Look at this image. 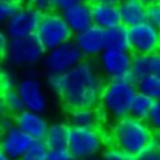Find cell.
I'll list each match as a JSON object with an SVG mask.
<instances>
[{"mask_svg": "<svg viewBox=\"0 0 160 160\" xmlns=\"http://www.w3.org/2000/svg\"><path fill=\"white\" fill-rule=\"evenodd\" d=\"M103 85L98 66L92 59L84 58L72 70L61 75L57 96L67 110L96 108L99 106Z\"/></svg>", "mask_w": 160, "mask_h": 160, "instance_id": "obj_1", "label": "cell"}, {"mask_svg": "<svg viewBox=\"0 0 160 160\" xmlns=\"http://www.w3.org/2000/svg\"><path fill=\"white\" fill-rule=\"evenodd\" d=\"M152 128L146 120H139L131 115L114 122L110 129L111 145L133 156H137L152 143Z\"/></svg>", "mask_w": 160, "mask_h": 160, "instance_id": "obj_2", "label": "cell"}, {"mask_svg": "<svg viewBox=\"0 0 160 160\" xmlns=\"http://www.w3.org/2000/svg\"><path fill=\"white\" fill-rule=\"evenodd\" d=\"M137 93L138 89L133 76L107 80L103 85L98 107L102 110L106 119L116 122L131 115V106Z\"/></svg>", "mask_w": 160, "mask_h": 160, "instance_id": "obj_3", "label": "cell"}, {"mask_svg": "<svg viewBox=\"0 0 160 160\" xmlns=\"http://www.w3.org/2000/svg\"><path fill=\"white\" fill-rule=\"evenodd\" d=\"M45 52L47 51L35 35L11 39L3 59L5 65L12 68H28L36 66L38 63H42Z\"/></svg>", "mask_w": 160, "mask_h": 160, "instance_id": "obj_4", "label": "cell"}, {"mask_svg": "<svg viewBox=\"0 0 160 160\" xmlns=\"http://www.w3.org/2000/svg\"><path fill=\"white\" fill-rule=\"evenodd\" d=\"M35 36L39 39L45 51H49L72 40L74 34L68 27L62 12L54 9L43 14Z\"/></svg>", "mask_w": 160, "mask_h": 160, "instance_id": "obj_5", "label": "cell"}, {"mask_svg": "<svg viewBox=\"0 0 160 160\" xmlns=\"http://www.w3.org/2000/svg\"><path fill=\"white\" fill-rule=\"evenodd\" d=\"M67 148L76 160H93L105 148V137L99 128H72Z\"/></svg>", "mask_w": 160, "mask_h": 160, "instance_id": "obj_6", "label": "cell"}, {"mask_svg": "<svg viewBox=\"0 0 160 160\" xmlns=\"http://www.w3.org/2000/svg\"><path fill=\"white\" fill-rule=\"evenodd\" d=\"M83 59L84 57L74 43V40H70L65 44L47 51L42 65L47 74L63 75L79 65Z\"/></svg>", "mask_w": 160, "mask_h": 160, "instance_id": "obj_7", "label": "cell"}, {"mask_svg": "<svg viewBox=\"0 0 160 160\" xmlns=\"http://www.w3.org/2000/svg\"><path fill=\"white\" fill-rule=\"evenodd\" d=\"M129 45L132 54H154L160 51V28L151 21L129 27Z\"/></svg>", "mask_w": 160, "mask_h": 160, "instance_id": "obj_8", "label": "cell"}, {"mask_svg": "<svg viewBox=\"0 0 160 160\" xmlns=\"http://www.w3.org/2000/svg\"><path fill=\"white\" fill-rule=\"evenodd\" d=\"M43 13H40L31 4L21 5L19 11L7 23H4L3 31L9 39H19L32 36L36 34L42 21Z\"/></svg>", "mask_w": 160, "mask_h": 160, "instance_id": "obj_9", "label": "cell"}, {"mask_svg": "<svg viewBox=\"0 0 160 160\" xmlns=\"http://www.w3.org/2000/svg\"><path fill=\"white\" fill-rule=\"evenodd\" d=\"M97 59V66L103 79L106 80H118L132 76L131 67L133 61V54L129 51L106 49Z\"/></svg>", "mask_w": 160, "mask_h": 160, "instance_id": "obj_10", "label": "cell"}, {"mask_svg": "<svg viewBox=\"0 0 160 160\" xmlns=\"http://www.w3.org/2000/svg\"><path fill=\"white\" fill-rule=\"evenodd\" d=\"M17 92L21 96L25 108L44 114L49 106V98L42 80L34 75H26L17 83Z\"/></svg>", "mask_w": 160, "mask_h": 160, "instance_id": "obj_11", "label": "cell"}, {"mask_svg": "<svg viewBox=\"0 0 160 160\" xmlns=\"http://www.w3.org/2000/svg\"><path fill=\"white\" fill-rule=\"evenodd\" d=\"M72 40L85 59L98 58L107 49L106 30L97 25H93L84 31L75 34Z\"/></svg>", "mask_w": 160, "mask_h": 160, "instance_id": "obj_12", "label": "cell"}, {"mask_svg": "<svg viewBox=\"0 0 160 160\" xmlns=\"http://www.w3.org/2000/svg\"><path fill=\"white\" fill-rule=\"evenodd\" d=\"M34 143V139L21 131L16 123L2 129L0 138V152L11 156L13 160H19Z\"/></svg>", "mask_w": 160, "mask_h": 160, "instance_id": "obj_13", "label": "cell"}, {"mask_svg": "<svg viewBox=\"0 0 160 160\" xmlns=\"http://www.w3.org/2000/svg\"><path fill=\"white\" fill-rule=\"evenodd\" d=\"M16 125L28 134L34 141H44L47 136L49 124L48 120L42 112L31 111V110H23L22 112L14 116Z\"/></svg>", "mask_w": 160, "mask_h": 160, "instance_id": "obj_14", "label": "cell"}, {"mask_svg": "<svg viewBox=\"0 0 160 160\" xmlns=\"http://www.w3.org/2000/svg\"><path fill=\"white\" fill-rule=\"evenodd\" d=\"M68 27L71 28L72 34H79L94 25L92 7L91 3L78 4L62 12Z\"/></svg>", "mask_w": 160, "mask_h": 160, "instance_id": "obj_15", "label": "cell"}, {"mask_svg": "<svg viewBox=\"0 0 160 160\" xmlns=\"http://www.w3.org/2000/svg\"><path fill=\"white\" fill-rule=\"evenodd\" d=\"M103 119L106 116L99 107L68 110L67 114V123L71 128H99Z\"/></svg>", "mask_w": 160, "mask_h": 160, "instance_id": "obj_16", "label": "cell"}, {"mask_svg": "<svg viewBox=\"0 0 160 160\" xmlns=\"http://www.w3.org/2000/svg\"><path fill=\"white\" fill-rule=\"evenodd\" d=\"M118 5L122 23L127 27H132L148 19V7L142 0H120Z\"/></svg>", "mask_w": 160, "mask_h": 160, "instance_id": "obj_17", "label": "cell"}, {"mask_svg": "<svg viewBox=\"0 0 160 160\" xmlns=\"http://www.w3.org/2000/svg\"><path fill=\"white\" fill-rule=\"evenodd\" d=\"M92 14L94 25L102 27L103 30L111 28L122 23L118 4H107V3H93L91 2Z\"/></svg>", "mask_w": 160, "mask_h": 160, "instance_id": "obj_18", "label": "cell"}, {"mask_svg": "<svg viewBox=\"0 0 160 160\" xmlns=\"http://www.w3.org/2000/svg\"><path fill=\"white\" fill-rule=\"evenodd\" d=\"M71 125L67 122H54L49 124L44 142L49 150L54 148H66L68 146L70 134H71Z\"/></svg>", "mask_w": 160, "mask_h": 160, "instance_id": "obj_19", "label": "cell"}, {"mask_svg": "<svg viewBox=\"0 0 160 160\" xmlns=\"http://www.w3.org/2000/svg\"><path fill=\"white\" fill-rule=\"evenodd\" d=\"M106 47L107 49H116V51H129V27L120 23L111 28L106 30Z\"/></svg>", "mask_w": 160, "mask_h": 160, "instance_id": "obj_20", "label": "cell"}, {"mask_svg": "<svg viewBox=\"0 0 160 160\" xmlns=\"http://www.w3.org/2000/svg\"><path fill=\"white\" fill-rule=\"evenodd\" d=\"M2 114H9L12 116L18 115L25 110V105L17 89L2 92Z\"/></svg>", "mask_w": 160, "mask_h": 160, "instance_id": "obj_21", "label": "cell"}, {"mask_svg": "<svg viewBox=\"0 0 160 160\" xmlns=\"http://www.w3.org/2000/svg\"><path fill=\"white\" fill-rule=\"evenodd\" d=\"M154 103H155V101L152 98H150L148 96L138 92L136 94V97L133 98V102L131 106V116L139 119V120H146L147 122Z\"/></svg>", "mask_w": 160, "mask_h": 160, "instance_id": "obj_22", "label": "cell"}, {"mask_svg": "<svg viewBox=\"0 0 160 160\" xmlns=\"http://www.w3.org/2000/svg\"><path fill=\"white\" fill-rule=\"evenodd\" d=\"M131 74L136 82L145 76L152 75L151 54H133Z\"/></svg>", "mask_w": 160, "mask_h": 160, "instance_id": "obj_23", "label": "cell"}, {"mask_svg": "<svg viewBox=\"0 0 160 160\" xmlns=\"http://www.w3.org/2000/svg\"><path fill=\"white\" fill-rule=\"evenodd\" d=\"M138 92H141L154 101L160 99V78L156 75H148L136 82Z\"/></svg>", "mask_w": 160, "mask_h": 160, "instance_id": "obj_24", "label": "cell"}, {"mask_svg": "<svg viewBox=\"0 0 160 160\" xmlns=\"http://www.w3.org/2000/svg\"><path fill=\"white\" fill-rule=\"evenodd\" d=\"M49 147L44 141H34L30 148L19 160H48Z\"/></svg>", "mask_w": 160, "mask_h": 160, "instance_id": "obj_25", "label": "cell"}, {"mask_svg": "<svg viewBox=\"0 0 160 160\" xmlns=\"http://www.w3.org/2000/svg\"><path fill=\"white\" fill-rule=\"evenodd\" d=\"M99 160H136V156L128 154L115 145H110L103 148L99 155Z\"/></svg>", "mask_w": 160, "mask_h": 160, "instance_id": "obj_26", "label": "cell"}, {"mask_svg": "<svg viewBox=\"0 0 160 160\" xmlns=\"http://www.w3.org/2000/svg\"><path fill=\"white\" fill-rule=\"evenodd\" d=\"M22 4H19L16 0H0V21L2 23H7L14 14L19 11Z\"/></svg>", "mask_w": 160, "mask_h": 160, "instance_id": "obj_27", "label": "cell"}, {"mask_svg": "<svg viewBox=\"0 0 160 160\" xmlns=\"http://www.w3.org/2000/svg\"><path fill=\"white\" fill-rule=\"evenodd\" d=\"M18 80L16 79V75L13 72L12 67L5 66L2 68V74H0V85H2V92L16 89Z\"/></svg>", "mask_w": 160, "mask_h": 160, "instance_id": "obj_28", "label": "cell"}, {"mask_svg": "<svg viewBox=\"0 0 160 160\" xmlns=\"http://www.w3.org/2000/svg\"><path fill=\"white\" fill-rule=\"evenodd\" d=\"M136 160H160V147L151 143L136 156Z\"/></svg>", "mask_w": 160, "mask_h": 160, "instance_id": "obj_29", "label": "cell"}, {"mask_svg": "<svg viewBox=\"0 0 160 160\" xmlns=\"http://www.w3.org/2000/svg\"><path fill=\"white\" fill-rule=\"evenodd\" d=\"M147 123L152 128V131H160V99L155 101L150 116L147 119Z\"/></svg>", "mask_w": 160, "mask_h": 160, "instance_id": "obj_30", "label": "cell"}, {"mask_svg": "<svg viewBox=\"0 0 160 160\" xmlns=\"http://www.w3.org/2000/svg\"><path fill=\"white\" fill-rule=\"evenodd\" d=\"M48 160H76L74 155L70 152V150L66 148H54L49 150Z\"/></svg>", "mask_w": 160, "mask_h": 160, "instance_id": "obj_31", "label": "cell"}, {"mask_svg": "<svg viewBox=\"0 0 160 160\" xmlns=\"http://www.w3.org/2000/svg\"><path fill=\"white\" fill-rule=\"evenodd\" d=\"M83 3H91V0H54V9L58 12H63L74 5Z\"/></svg>", "mask_w": 160, "mask_h": 160, "instance_id": "obj_32", "label": "cell"}, {"mask_svg": "<svg viewBox=\"0 0 160 160\" xmlns=\"http://www.w3.org/2000/svg\"><path fill=\"white\" fill-rule=\"evenodd\" d=\"M31 5L43 14L54 11V0H32Z\"/></svg>", "mask_w": 160, "mask_h": 160, "instance_id": "obj_33", "label": "cell"}, {"mask_svg": "<svg viewBox=\"0 0 160 160\" xmlns=\"http://www.w3.org/2000/svg\"><path fill=\"white\" fill-rule=\"evenodd\" d=\"M148 21L160 28V2L148 7Z\"/></svg>", "mask_w": 160, "mask_h": 160, "instance_id": "obj_34", "label": "cell"}, {"mask_svg": "<svg viewBox=\"0 0 160 160\" xmlns=\"http://www.w3.org/2000/svg\"><path fill=\"white\" fill-rule=\"evenodd\" d=\"M151 68H152V75L160 78V51L151 54Z\"/></svg>", "mask_w": 160, "mask_h": 160, "instance_id": "obj_35", "label": "cell"}, {"mask_svg": "<svg viewBox=\"0 0 160 160\" xmlns=\"http://www.w3.org/2000/svg\"><path fill=\"white\" fill-rule=\"evenodd\" d=\"M9 40H11V39L7 36V34H5L4 31L0 34V53H2V57L4 56L7 48H8V45H9Z\"/></svg>", "mask_w": 160, "mask_h": 160, "instance_id": "obj_36", "label": "cell"}, {"mask_svg": "<svg viewBox=\"0 0 160 160\" xmlns=\"http://www.w3.org/2000/svg\"><path fill=\"white\" fill-rule=\"evenodd\" d=\"M152 143L160 147V131H154V134H152Z\"/></svg>", "mask_w": 160, "mask_h": 160, "instance_id": "obj_37", "label": "cell"}, {"mask_svg": "<svg viewBox=\"0 0 160 160\" xmlns=\"http://www.w3.org/2000/svg\"><path fill=\"white\" fill-rule=\"evenodd\" d=\"M93 3H107V4H119L120 0H91Z\"/></svg>", "mask_w": 160, "mask_h": 160, "instance_id": "obj_38", "label": "cell"}, {"mask_svg": "<svg viewBox=\"0 0 160 160\" xmlns=\"http://www.w3.org/2000/svg\"><path fill=\"white\" fill-rule=\"evenodd\" d=\"M142 2L147 5V7H150V5H154V4H156V3H159L160 0H142Z\"/></svg>", "mask_w": 160, "mask_h": 160, "instance_id": "obj_39", "label": "cell"}, {"mask_svg": "<svg viewBox=\"0 0 160 160\" xmlns=\"http://www.w3.org/2000/svg\"><path fill=\"white\" fill-rule=\"evenodd\" d=\"M0 160H13L11 156H8V155H5L4 152H0Z\"/></svg>", "mask_w": 160, "mask_h": 160, "instance_id": "obj_40", "label": "cell"}, {"mask_svg": "<svg viewBox=\"0 0 160 160\" xmlns=\"http://www.w3.org/2000/svg\"><path fill=\"white\" fill-rule=\"evenodd\" d=\"M16 2H18L19 4L25 5V4H31V2H32V0H16Z\"/></svg>", "mask_w": 160, "mask_h": 160, "instance_id": "obj_41", "label": "cell"}, {"mask_svg": "<svg viewBox=\"0 0 160 160\" xmlns=\"http://www.w3.org/2000/svg\"><path fill=\"white\" fill-rule=\"evenodd\" d=\"M93 160H94V159H93Z\"/></svg>", "mask_w": 160, "mask_h": 160, "instance_id": "obj_42", "label": "cell"}]
</instances>
